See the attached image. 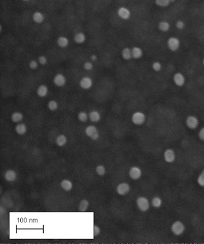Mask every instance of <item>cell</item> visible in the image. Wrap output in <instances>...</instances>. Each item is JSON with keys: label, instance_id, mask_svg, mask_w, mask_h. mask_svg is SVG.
Masks as SVG:
<instances>
[{"label": "cell", "instance_id": "cell-1", "mask_svg": "<svg viewBox=\"0 0 204 244\" xmlns=\"http://www.w3.org/2000/svg\"><path fill=\"white\" fill-rule=\"evenodd\" d=\"M131 120L134 124L137 125H140L144 124L146 120V116L143 112H137L133 114Z\"/></svg>", "mask_w": 204, "mask_h": 244}, {"label": "cell", "instance_id": "cell-2", "mask_svg": "<svg viewBox=\"0 0 204 244\" xmlns=\"http://www.w3.org/2000/svg\"><path fill=\"white\" fill-rule=\"evenodd\" d=\"M86 135L93 140H97L99 138V133L97 128L94 125H89L86 128Z\"/></svg>", "mask_w": 204, "mask_h": 244}, {"label": "cell", "instance_id": "cell-3", "mask_svg": "<svg viewBox=\"0 0 204 244\" xmlns=\"http://www.w3.org/2000/svg\"><path fill=\"white\" fill-rule=\"evenodd\" d=\"M167 44L170 50L175 52L180 47V41L177 37H171L167 40Z\"/></svg>", "mask_w": 204, "mask_h": 244}, {"label": "cell", "instance_id": "cell-4", "mask_svg": "<svg viewBox=\"0 0 204 244\" xmlns=\"http://www.w3.org/2000/svg\"><path fill=\"white\" fill-rule=\"evenodd\" d=\"M185 229V226L180 221H176L173 223L171 227L172 233L177 236L182 234L184 232Z\"/></svg>", "mask_w": 204, "mask_h": 244}, {"label": "cell", "instance_id": "cell-5", "mask_svg": "<svg viewBox=\"0 0 204 244\" xmlns=\"http://www.w3.org/2000/svg\"><path fill=\"white\" fill-rule=\"evenodd\" d=\"M137 204L138 206L139 209L140 211H147L150 208V203L146 198L144 197H139L137 200Z\"/></svg>", "mask_w": 204, "mask_h": 244}, {"label": "cell", "instance_id": "cell-6", "mask_svg": "<svg viewBox=\"0 0 204 244\" xmlns=\"http://www.w3.org/2000/svg\"><path fill=\"white\" fill-rule=\"evenodd\" d=\"M93 85V80L89 77H84L80 80V87L84 90H88L90 88H91Z\"/></svg>", "mask_w": 204, "mask_h": 244}, {"label": "cell", "instance_id": "cell-7", "mask_svg": "<svg viewBox=\"0 0 204 244\" xmlns=\"http://www.w3.org/2000/svg\"><path fill=\"white\" fill-rule=\"evenodd\" d=\"M53 83L55 85H57L58 87H63L66 82V77L63 74L58 73L56 74L53 78Z\"/></svg>", "mask_w": 204, "mask_h": 244}, {"label": "cell", "instance_id": "cell-8", "mask_svg": "<svg viewBox=\"0 0 204 244\" xmlns=\"http://www.w3.org/2000/svg\"><path fill=\"white\" fill-rule=\"evenodd\" d=\"M186 125L187 127L190 128V129H195L198 126L199 122L198 119L194 116H189L186 119Z\"/></svg>", "mask_w": 204, "mask_h": 244}, {"label": "cell", "instance_id": "cell-9", "mask_svg": "<svg viewBox=\"0 0 204 244\" xmlns=\"http://www.w3.org/2000/svg\"><path fill=\"white\" fill-rule=\"evenodd\" d=\"M142 174L141 169L138 167L134 166L131 168L129 172V174L130 178L134 180H136V179H138L139 178H140V177L142 176Z\"/></svg>", "mask_w": 204, "mask_h": 244}, {"label": "cell", "instance_id": "cell-10", "mask_svg": "<svg viewBox=\"0 0 204 244\" xmlns=\"http://www.w3.org/2000/svg\"><path fill=\"white\" fill-rule=\"evenodd\" d=\"M173 81L177 86L182 87L184 85L186 81L185 76L180 72L176 73L173 76Z\"/></svg>", "mask_w": 204, "mask_h": 244}, {"label": "cell", "instance_id": "cell-11", "mask_svg": "<svg viewBox=\"0 0 204 244\" xmlns=\"http://www.w3.org/2000/svg\"><path fill=\"white\" fill-rule=\"evenodd\" d=\"M117 191L118 194L121 195H124L129 192L130 186L126 183H121L117 187Z\"/></svg>", "mask_w": 204, "mask_h": 244}, {"label": "cell", "instance_id": "cell-12", "mask_svg": "<svg viewBox=\"0 0 204 244\" xmlns=\"http://www.w3.org/2000/svg\"><path fill=\"white\" fill-rule=\"evenodd\" d=\"M118 14L121 19L128 20L130 17L131 12L128 9L125 7H121L118 10Z\"/></svg>", "mask_w": 204, "mask_h": 244}, {"label": "cell", "instance_id": "cell-13", "mask_svg": "<svg viewBox=\"0 0 204 244\" xmlns=\"http://www.w3.org/2000/svg\"><path fill=\"white\" fill-rule=\"evenodd\" d=\"M164 158L165 161L167 163H173L175 160V155L174 152L173 150L171 149H168L166 150L164 153Z\"/></svg>", "mask_w": 204, "mask_h": 244}, {"label": "cell", "instance_id": "cell-14", "mask_svg": "<svg viewBox=\"0 0 204 244\" xmlns=\"http://www.w3.org/2000/svg\"><path fill=\"white\" fill-rule=\"evenodd\" d=\"M17 177V172L12 169H9L8 171H6V172L4 174V178L6 180L10 182H12L16 180Z\"/></svg>", "mask_w": 204, "mask_h": 244}, {"label": "cell", "instance_id": "cell-15", "mask_svg": "<svg viewBox=\"0 0 204 244\" xmlns=\"http://www.w3.org/2000/svg\"><path fill=\"white\" fill-rule=\"evenodd\" d=\"M48 92H49L48 87L44 84L39 85V87L37 88V91H36L37 96L41 98L46 97L48 94Z\"/></svg>", "mask_w": 204, "mask_h": 244}, {"label": "cell", "instance_id": "cell-16", "mask_svg": "<svg viewBox=\"0 0 204 244\" xmlns=\"http://www.w3.org/2000/svg\"><path fill=\"white\" fill-rule=\"evenodd\" d=\"M88 116H89L90 120L91 122H94V123L99 122L101 118L100 113L97 111H91L89 113Z\"/></svg>", "mask_w": 204, "mask_h": 244}, {"label": "cell", "instance_id": "cell-17", "mask_svg": "<svg viewBox=\"0 0 204 244\" xmlns=\"http://www.w3.org/2000/svg\"><path fill=\"white\" fill-rule=\"evenodd\" d=\"M23 115L22 113L19 112H16L12 114L11 120L15 123H18L23 120Z\"/></svg>", "mask_w": 204, "mask_h": 244}, {"label": "cell", "instance_id": "cell-18", "mask_svg": "<svg viewBox=\"0 0 204 244\" xmlns=\"http://www.w3.org/2000/svg\"><path fill=\"white\" fill-rule=\"evenodd\" d=\"M131 52H132V58L134 59L140 58L143 55L142 50L139 47H134L131 49Z\"/></svg>", "mask_w": 204, "mask_h": 244}, {"label": "cell", "instance_id": "cell-19", "mask_svg": "<svg viewBox=\"0 0 204 244\" xmlns=\"http://www.w3.org/2000/svg\"><path fill=\"white\" fill-rule=\"evenodd\" d=\"M57 44L61 48H66L68 46L69 41L68 38L65 36H60L57 39Z\"/></svg>", "mask_w": 204, "mask_h": 244}, {"label": "cell", "instance_id": "cell-20", "mask_svg": "<svg viewBox=\"0 0 204 244\" xmlns=\"http://www.w3.org/2000/svg\"><path fill=\"white\" fill-rule=\"evenodd\" d=\"M33 20L36 23H42L44 20V16L41 12L36 11L33 14Z\"/></svg>", "mask_w": 204, "mask_h": 244}, {"label": "cell", "instance_id": "cell-21", "mask_svg": "<svg viewBox=\"0 0 204 244\" xmlns=\"http://www.w3.org/2000/svg\"><path fill=\"white\" fill-rule=\"evenodd\" d=\"M74 42L77 44H82L86 41V36L83 33L79 32L76 33L74 37Z\"/></svg>", "mask_w": 204, "mask_h": 244}, {"label": "cell", "instance_id": "cell-22", "mask_svg": "<svg viewBox=\"0 0 204 244\" xmlns=\"http://www.w3.org/2000/svg\"><path fill=\"white\" fill-rule=\"evenodd\" d=\"M16 132L19 135H23L26 133L27 131V126L25 124L23 123H20L18 124L16 126L15 128Z\"/></svg>", "mask_w": 204, "mask_h": 244}, {"label": "cell", "instance_id": "cell-23", "mask_svg": "<svg viewBox=\"0 0 204 244\" xmlns=\"http://www.w3.org/2000/svg\"><path fill=\"white\" fill-rule=\"evenodd\" d=\"M121 55L125 60H130L132 58L131 49L128 47H126L122 50Z\"/></svg>", "mask_w": 204, "mask_h": 244}, {"label": "cell", "instance_id": "cell-24", "mask_svg": "<svg viewBox=\"0 0 204 244\" xmlns=\"http://www.w3.org/2000/svg\"><path fill=\"white\" fill-rule=\"evenodd\" d=\"M61 186L63 190L69 191L72 188V183L68 179H64L61 183Z\"/></svg>", "mask_w": 204, "mask_h": 244}, {"label": "cell", "instance_id": "cell-25", "mask_svg": "<svg viewBox=\"0 0 204 244\" xmlns=\"http://www.w3.org/2000/svg\"><path fill=\"white\" fill-rule=\"evenodd\" d=\"M67 142V138L63 134H61L56 139V144L59 147L64 146Z\"/></svg>", "mask_w": 204, "mask_h": 244}, {"label": "cell", "instance_id": "cell-26", "mask_svg": "<svg viewBox=\"0 0 204 244\" xmlns=\"http://www.w3.org/2000/svg\"><path fill=\"white\" fill-rule=\"evenodd\" d=\"M170 24L166 21H162L158 24V28L163 32H167L170 29Z\"/></svg>", "mask_w": 204, "mask_h": 244}, {"label": "cell", "instance_id": "cell-27", "mask_svg": "<svg viewBox=\"0 0 204 244\" xmlns=\"http://www.w3.org/2000/svg\"><path fill=\"white\" fill-rule=\"evenodd\" d=\"M88 206H89V202L87 200L84 199L80 202L78 209L80 212H85L87 210Z\"/></svg>", "mask_w": 204, "mask_h": 244}, {"label": "cell", "instance_id": "cell-28", "mask_svg": "<svg viewBox=\"0 0 204 244\" xmlns=\"http://www.w3.org/2000/svg\"><path fill=\"white\" fill-rule=\"evenodd\" d=\"M48 108L51 111H57L58 107V103L55 100H51L49 101L47 104Z\"/></svg>", "mask_w": 204, "mask_h": 244}, {"label": "cell", "instance_id": "cell-29", "mask_svg": "<svg viewBox=\"0 0 204 244\" xmlns=\"http://www.w3.org/2000/svg\"><path fill=\"white\" fill-rule=\"evenodd\" d=\"M78 118L80 122L84 123L87 121L88 119L89 118V116L85 112H80L78 113Z\"/></svg>", "mask_w": 204, "mask_h": 244}, {"label": "cell", "instance_id": "cell-30", "mask_svg": "<svg viewBox=\"0 0 204 244\" xmlns=\"http://www.w3.org/2000/svg\"><path fill=\"white\" fill-rule=\"evenodd\" d=\"M155 3L160 7H167L171 3V1L170 0H156Z\"/></svg>", "mask_w": 204, "mask_h": 244}, {"label": "cell", "instance_id": "cell-31", "mask_svg": "<svg viewBox=\"0 0 204 244\" xmlns=\"http://www.w3.org/2000/svg\"><path fill=\"white\" fill-rule=\"evenodd\" d=\"M96 171L99 176H103L106 173V169L103 165H98L96 168Z\"/></svg>", "mask_w": 204, "mask_h": 244}, {"label": "cell", "instance_id": "cell-32", "mask_svg": "<svg viewBox=\"0 0 204 244\" xmlns=\"http://www.w3.org/2000/svg\"><path fill=\"white\" fill-rule=\"evenodd\" d=\"M152 205L154 207H159L162 204V200L158 197H155L152 200Z\"/></svg>", "mask_w": 204, "mask_h": 244}, {"label": "cell", "instance_id": "cell-33", "mask_svg": "<svg viewBox=\"0 0 204 244\" xmlns=\"http://www.w3.org/2000/svg\"><path fill=\"white\" fill-rule=\"evenodd\" d=\"M197 182L200 186L204 187V169L198 177Z\"/></svg>", "mask_w": 204, "mask_h": 244}, {"label": "cell", "instance_id": "cell-34", "mask_svg": "<svg viewBox=\"0 0 204 244\" xmlns=\"http://www.w3.org/2000/svg\"><path fill=\"white\" fill-rule=\"evenodd\" d=\"M83 68H84V69L86 71H90L93 68V64L91 62L87 61V62L84 63V65H83Z\"/></svg>", "mask_w": 204, "mask_h": 244}, {"label": "cell", "instance_id": "cell-35", "mask_svg": "<svg viewBox=\"0 0 204 244\" xmlns=\"http://www.w3.org/2000/svg\"><path fill=\"white\" fill-rule=\"evenodd\" d=\"M152 68L155 71L158 72L162 69L161 64L158 62H154L152 64Z\"/></svg>", "mask_w": 204, "mask_h": 244}, {"label": "cell", "instance_id": "cell-36", "mask_svg": "<svg viewBox=\"0 0 204 244\" xmlns=\"http://www.w3.org/2000/svg\"><path fill=\"white\" fill-rule=\"evenodd\" d=\"M29 67L31 70H36L38 67V63L36 61L31 60L29 63Z\"/></svg>", "mask_w": 204, "mask_h": 244}, {"label": "cell", "instance_id": "cell-37", "mask_svg": "<svg viewBox=\"0 0 204 244\" xmlns=\"http://www.w3.org/2000/svg\"><path fill=\"white\" fill-rule=\"evenodd\" d=\"M38 62L39 63L42 65H45L47 64V59L46 56L44 55H41V56L38 57Z\"/></svg>", "mask_w": 204, "mask_h": 244}, {"label": "cell", "instance_id": "cell-38", "mask_svg": "<svg viewBox=\"0 0 204 244\" xmlns=\"http://www.w3.org/2000/svg\"><path fill=\"white\" fill-rule=\"evenodd\" d=\"M175 26L177 29L179 30H183L185 28V22L182 20H178L175 23Z\"/></svg>", "mask_w": 204, "mask_h": 244}, {"label": "cell", "instance_id": "cell-39", "mask_svg": "<svg viewBox=\"0 0 204 244\" xmlns=\"http://www.w3.org/2000/svg\"><path fill=\"white\" fill-rule=\"evenodd\" d=\"M199 138L202 141H204V128H202L199 132Z\"/></svg>", "mask_w": 204, "mask_h": 244}, {"label": "cell", "instance_id": "cell-40", "mask_svg": "<svg viewBox=\"0 0 204 244\" xmlns=\"http://www.w3.org/2000/svg\"><path fill=\"white\" fill-rule=\"evenodd\" d=\"M100 229L99 227H97L96 226H94V235L96 236L97 235H98L100 233Z\"/></svg>", "mask_w": 204, "mask_h": 244}, {"label": "cell", "instance_id": "cell-41", "mask_svg": "<svg viewBox=\"0 0 204 244\" xmlns=\"http://www.w3.org/2000/svg\"><path fill=\"white\" fill-rule=\"evenodd\" d=\"M90 59H91V61L95 62L97 60V56L95 54L91 55V56H90Z\"/></svg>", "mask_w": 204, "mask_h": 244}, {"label": "cell", "instance_id": "cell-42", "mask_svg": "<svg viewBox=\"0 0 204 244\" xmlns=\"http://www.w3.org/2000/svg\"><path fill=\"white\" fill-rule=\"evenodd\" d=\"M0 31H1V32H2V26L1 25H0Z\"/></svg>", "mask_w": 204, "mask_h": 244}, {"label": "cell", "instance_id": "cell-43", "mask_svg": "<svg viewBox=\"0 0 204 244\" xmlns=\"http://www.w3.org/2000/svg\"><path fill=\"white\" fill-rule=\"evenodd\" d=\"M202 63H203V65H204V58L203 59V61H202Z\"/></svg>", "mask_w": 204, "mask_h": 244}]
</instances>
